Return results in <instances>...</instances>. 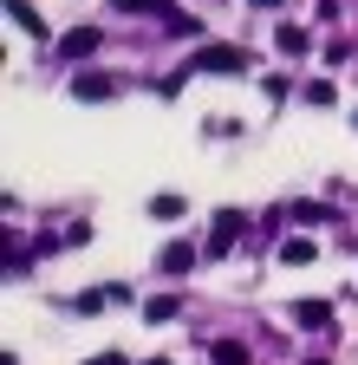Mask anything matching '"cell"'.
Wrapping results in <instances>:
<instances>
[{
	"label": "cell",
	"mask_w": 358,
	"mask_h": 365,
	"mask_svg": "<svg viewBox=\"0 0 358 365\" xmlns=\"http://www.w3.org/2000/svg\"><path fill=\"white\" fill-rule=\"evenodd\" d=\"M189 72H209V78H235V72H248V53L241 46H202V53L183 66V78Z\"/></svg>",
	"instance_id": "6da1fadb"
},
{
	"label": "cell",
	"mask_w": 358,
	"mask_h": 365,
	"mask_svg": "<svg viewBox=\"0 0 358 365\" xmlns=\"http://www.w3.org/2000/svg\"><path fill=\"white\" fill-rule=\"evenodd\" d=\"M72 98L105 105V98H117V78H111V72H85V78H72Z\"/></svg>",
	"instance_id": "7a4b0ae2"
},
{
	"label": "cell",
	"mask_w": 358,
	"mask_h": 365,
	"mask_svg": "<svg viewBox=\"0 0 358 365\" xmlns=\"http://www.w3.org/2000/svg\"><path fill=\"white\" fill-rule=\"evenodd\" d=\"M241 228H248V215H241V209H221V215H215V235H209V255H228Z\"/></svg>",
	"instance_id": "3957f363"
},
{
	"label": "cell",
	"mask_w": 358,
	"mask_h": 365,
	"mask_svg": "<svg viewBox=\"0 0 358 365\" xmlns=\"http://www.w3.org/2000/svg\"><path fill=\"white\" fill-rule=\"evenodd\" d=\"M7 20H14V26L26 33V39H46V20L33 14V0H7Z\"/></svg>",
	"instance_id": "277c9868"
},
{
	"label": "cell",
	"mask_w": 358,
	"mask_h": 365,
	"mask_svg": "<svg viewBox=\"0 0 358 365\" xmlns=\"http://www.w3.org/2000/svg\"><path fill=\"white\" fill-rule=\"evenodd\" d=\"M117 14H157L163 26H183V14H176L169 0H117Z\"/></svg>",
	"instance_id": "5b68a950"
},
{
	"label": "cell",
	"mask_w": 358,
	"mask_h": 365,
	"mask_svg": "<svg viewBox=\"0 0 358 365\" xmlns=\"http://www.w3.org/2000/svg\"><path fill=\"white\" fill-rule=\"evenodd\" d=\"M157 267H163V274H189V267H196V248H189V242H169V248L157 255Z\"/></svg>",
	"instance_id": "8992f818"
},
{
	"label": "cell",
	"mask_w": 358,
	"mask_h": 365,
	"mask_svg": "<svg viewBox=\"0 0 358 365\" xmlns=\"http://www.w3.org/2000/svg\"><path fill=\"white\" fill-rule=\"evenodd\" d=\"M176 313H183V307H176V294H157V300H144V319H150V327H169Z\"/></svg>",
	"instance_id": "52a82bcc"
},
{
	"label": "cell",
	"mask_w": 358,
	"mask_h": 365,
	"mask_svg": "<svg viewBox=\"0 0 358 365\" xmlns=\"http://www.w3.org/2000/svg\"><path fill=\"white\" fill-rule=\"evenodd\" d=\"M92 46H98V26H78V33H65V39H59V53H65V59H78V53H92Z\"/></svg>",
	"instance_id": "ba28073f"
},
{
	"label": "cell",
	"mask_w": 358,
	"mask_h": 365,
	"mask_svg": "<svg viewBox=\"0 0 358 365\" xmlns=\"http://www.w3.org/2000/svg\"><path fill=\"white\" fill-rule=\"evenodd\" d=\"M293 319H300V327H332V307H326V300H300Z\"/></svg>",
	"instance_id": "9c48e42d"
},
{
	"label": "cell",
	"mask_w": 358,
	"mask_h": 365,
	"mask_svg": "<svg viewBox=\"0 0 358 365\" xmlns=\"http://www.w3.org/2000/svg\"><path fill=\"white\" fill-rule=\"evenodd\" d=\"M306 261H312V242L306 235H287L280 242V267H306Z\"/></svg>",
	"instance_id": "30bf717a"
},
{
	"label": "cell",
	"mask_w": 358,
	"mask_h": 365,
	"mask_svg": "<svg viewBox=\"0 0 358 365\" xmlns=\"http://www.w3.org/2000/svg\"><path fill=\"white\" fill-rule=\"evenodd\" d=\"M274 39H280V53H306V46H312V39H306V26H287V20H280V33H274Z\"/></svg>",
	"instance_id": "8fae6325"
},
{
	"label": "cell",
	"mask_w": 358,
	"mask_h": 365,
	"mask_svg": "<svg viewBox=\"0 0 358 365\" xmlns=\"http://www.w3.org/2000/svg\"><path fill=\"white\" fill-rule=\"evenodd\" d=\"M150 215H157V222H176V215H183V196H169V190L150 196Z\"/></svg>",
	"instance_id": "7c38bea8"
},
{
	"label": "cell",
	"mask_w": 358,
	"mask_h": 365,
	"mask_svg": "<svg viewBox=\"0 0 358 365\" xmlns=\"http://www.w3.org/2000/svg\"><path fill=\"white\" fill-rule=\"evenodd\" d=\"M215 365H248V346H241V339H221V346H215Z\"/></svg>",
	"instance_id": "4fadbf2b"
},
{
	"label": "cell",
	"mask_w": 358,
	"mask_h": 365,
	"mask_svg": "<svg viewBox=\"0 0 358 365\" xmlns=\"http://www.w3.org/2000/svg\"><path fill=\"white\" fill-rule=\"evenodd\" d=\"M287 215H293V222H326V209H320V202H293Z\"/></svg>",
	"instance_id": "5bb4252c"
},
{
	"label": "cell",
	"mask_w": 358,
	"mask_h": 365,
	"mask_svg": "<svg viewBox=\"0 0 358 365\" xmlns=\"http://www.w3.org/2000/svg\"><path fill=\"white\" fill-rule=\"evenodd\" d=\"M85 365H130L124 352H98V359H85Z\"/></svg>",
	"instance_id": "9a60e30c"
},
{
	"label": "cell",
	"mask_w": 358,
	"mask_h": 365,
	"mask_svg": "<svg viewBox=\"0 0 358 365\" xmlns=\"http://www.w3.org/2000/svg\"><path fill=\"white\" fill-rule=\"evenodd\" d=\"M254 7H280V0H254Z\"/></svg>",
	"instance_id": "2e32d148"
},
{
	"label": "cell",
	"mask_w": 358,
	"mask_h": 365,
	"mask_svg": "<svg viewBox=\"0 0 358 365\" xmlns=\"http://www.w3.org/2000/svg\"><path fill=\"white\" fill-rule=\"evenodd\" d=\"M144 365H169V359H144Z\"/></svg>",
	"instance_id": "e0dca14e"
},
{
	"label": "cell",
	"mask_w": 358,
	"mask_h": 365,
	"mask_svg": "<svg viewBox=\"0 0 358 365\" xmlns=\"http://www.w3.org/2000/svg\"><path fill=\"white\" fill-rule=\"evenodd\" d=\"M306 365H326V359H306Z\"/></svg>",
	"instance_id": "ac0fdd59"
},
{
	"label": "cell",
	"mask_w": 358,
	"mask_h": 365,
	"mask_svg": "<svg viewBox=\"0 0 358 365\" xmlns=\"http://www.w3.org/2000/svg\"><path fill=\"white\" fill-rule=\"evenodd\" d=\"M352 124H358V118H352Z\"/></svg>",
	"instance_id": "d6986e66"
}]
</instances>
